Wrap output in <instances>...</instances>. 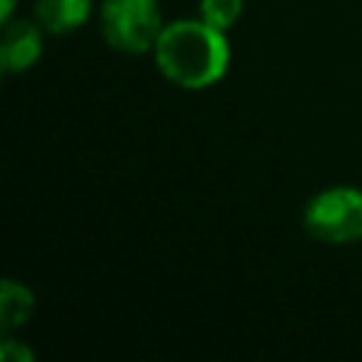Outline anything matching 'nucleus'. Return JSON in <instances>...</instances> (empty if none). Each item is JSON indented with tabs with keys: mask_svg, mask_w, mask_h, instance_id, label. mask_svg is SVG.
Masks as SVG:
<instances>
[{
	"mask_svg": "<svg viewBox=\"0 0 362 362\" xmlns=\"http://www.w3.org/2000/svg\"><path fill=\"white\" fill-rule=\"evenodd\" d=\"M153 59L158 74L181 90H204L218 85L232 62V45L226 31L215 28L204 17H187L164 23Z\"/></svg>",
	"mask_w": 362,
	"mask_h": 362,
	"instance_id": "nucleus-1",
	"label": "nucleus"
},
{
	"mask_svg": "<svg viewBox=\"0 0 362 362\" xmlns=\"http://www.w3.org/2000/svg\"><path fill=\"white\" fill-rule=\"evenodd\" d=\"M305 232L320 243H359L362 240V189L351 184L325 187L308 198L303 209Z\"/></svg>",
	"mask_w": 362,
	"mask_h": 362,
	"instance_id": "nucleus-2",
	"label": "nucleus"
},
{
	"mask_svg": "<svg viewBox=\"0 0 362 362\" xmlns=\"http://www.w3.org/2000/svg\"><path fill=\"white\" fill-rule=\"evenodd\" d=\"M99 28L107 48L119 54H153V45L164 28L158 0H102Z\"/></svg>",
	"mask_w": 362,
	"mask_h": 362,
	"instance_id": "nucleus-3",
	"label": "nucleus"
},
{
	"mask_svg": "<svg viewBox=\"0 0 362 362\" xmlns=\"http://www.w3.org/2000/svg\"><path fill=\"white\" fill-rule=\"evenodd\" d=\"M42 25L37 20H8L0 40V68L6 76L31 71L42 57Z\"/></svg>",
	"mask_w": 362,
	"mask_h": 362,
	"instance_id": "nucleus-4",
	"label": "nucleus"
},
{
	"mask_svg": "<svg viewBox=\"0 0 362 362\" xmlns=\"http://www.w3.org/2000/svg\"><path fill=\"white\" fill-rule=\"evenodd\" d=\"M93 0H34V20L48 34H71L88 23Z\"/></svg>",
	"mask_w": 362,
	"mask_h": 362,
	"instance_id": "nucleus-5",
	"label": "nucleus"
},
{
	"mask_svg": "<svg viewBox=\"0 0 362 362\" xmlns=\"http://www.w3.org/2000/svg\"><path fill=\"white\" fill-rule=\"evenodd\" d=\"M34 308H37V297L25 283L11 280V277H6L0 283V328H3V334H11V331L28 325Z\"/></svg>",
	"mask_w": 362,
	"mask_h": 362,
	"instance_id": "nucleus-6",
	"label": "nucleus"
},
{
	"mask_svg": "<svg viewBox=\"0 0 362 362\" xmlns=\"http://www.w3.org/2000/svg\"><path fill=\"white\" fill-rule=\"evenodd\" d=\"M198 14L215 28L229 31L243 14V0H198Z\"/></svg>",
	"mask_w": 362,
	"mask_h": 362,
	"instance_id": "nucleus-7",
	"label": "nucleus"
},
{
	"mask_svg": "<svg viewBox=\"0 0 362 362\" xmlns=\"http://www.w3.org/2000/svg\"><path fill=\"white\" fill-rule=\"evenodd\" d=\"M0 356H3V362H34V351H31L25 342L14 339L11 334H3Z\"/></svg>",
	"mask_w": 362,
	"mask_h": 362,
	"instance_id": "nucleus-8",
	"label": "nucleus"
},
{
	"mask_svg": "<svg viewBox=\"0 0 362 362\" xmlns=\"http://www.w3.org/2000/svg\"><path fill=\"white\" fill-rule=\"evenodd\" d=\"M14 6H17V0H3V8H0V20H3V25L14 17Z\"/></svg>",
	"mask_w": 362,
	"mask_h": 362,
	"instance_id": "nucleus-9",
	"label": "nucleus"
}]
</instances>
